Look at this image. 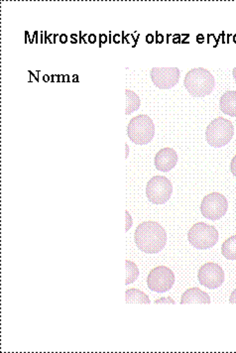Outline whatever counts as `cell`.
Returning <instances> with one entry per match:
<instances>
[{
	"instance_id": "cell-6",
	"label": "cell",
	"mask_w": 236,
	"mask_h": 353,
	"mask_svg": "<svg viewBox=\"0 0 236 353\" xmlns=\"http://www.w3.org/2000/svg\"><path fill=\"white\" fill-rule=\"evenodd\" d=\"M173 194V185L163 176H153L147 183L146 196L154 205H164Z\"/></svg>"
},
{
	"instance_id": "cell-20",
	"label": "cell",
	"mask_w": 236,
	"mask_h": 353,
	"mask_svg": "<svg viewBox=\"0 0 236 353\" xmlns=\"http://www.w3.org/2000/svg\"><path fill=\"white\" fill-rule=\"evenodd\" d=\"M160 303H170V304H175V302L173 300H172L171 298L168 299H160V300H156L155 304H160Z\"/></svg>"
},
{
	"instance_id": "cell-4",
	"label": "cell",
	"mask_w": 236,
	"mask_h": 353,
	"mask_svg": "<svg viewBox=\"0 0 236 353\" xmlns=\"http://www.w3.org/2000/svg\"><path fill=\"white\" fill-rule=\"evenodd\" d=\"M127 135L134 144H148L155 135L154 122L148 115H137L129 122L127 126Z\"/></svg>"
},
{
	"instance_id": "cell-2",
	"label": "cell",
	"mask_w": 236,
	"mask_h": 353,
	"mask_svg": "<svg viewBox=\"0 0 236 353\" xmlns=\"http://www.w3.org/2000/svg\"><path fill=\"white\" fill-rule=\"evenodd\" d=\"M215 85L212 72L204 68L190 70L184 81L186 90L195 97H204L212 94Z\"/></svg>"
},
{
	"instance_id": "cell-22",
	"label": "cell",
	"mask_w": 236,
	"mask_h": 353,
	"mask_svg": "<svg viewBox=\"0 0 236 353\" xmlns=\"http://www.w3.org/2000/svg\"><path fill=\"white\" fill-rule=\"evenodd\" d=\"M233 78H235V81L236 83V68H235V69H233Z\"/></svg>"
},
{
	"instance_id": "cell-18",
	"label": "cell",
	"mask_w": 236,
	"mask_h": 353,
	"mask_svg": "<svg viewBox=\"0 0 236 353\" xmlns=\"http://www.w3.org/2000/svg\"><path fill=\"white\" fill-rule=\"evenodd\" d=\"M230 171L231 173H233V175L236 176V155L233 157V159L231 160Z\"/></svg>"
},
{
	"instance_id": "cell-13",
	"label": "cell",
	"mask_w": 236,
	"mask_h": 353,
	"mask_svg": "<svg viewBox=\"0 0 236 353\" xmlns=\"http://www.w3.org/2000/svg\"><path fill=\"white\" fill-rule=\"evenodd\" d=\"M219 108L222 113L231 117H236V92L228 90L224 92L219 101Z\"/></svg>"
},
{
	"instance_id": "cell-9",
	"label": "cell",
	"mask_w": 236,
	"mask_h": 353,
	"mask_svg": "<svg viewBox=\"0 0 236 353\" xmlns=\"http://www.w3.org/2000/svg\"><path fill=\"white\" fill-rule=\"evenodd\" d=\"M197 279L206 288L217 289L224 284V272L219 265L208 262L199 268Z\"/></svg>"
},
{
	"instance_id": "cell-16",
	"label": "cell",
	"mask_w": 236,
	"mask_h": 353,
	"mask_svg": "<svg viewBox=\"0 0 236 353\" xmlns=\"http://www.w3.org/2000/svg\"><path fill=\"white\" fill-rule=\"evenodd\" d=\"M126 114L129 115L131 113L136 112L139 110L140 105H141V101L140 97L130 90H126Z\"/></svg>"
},
{
	"instance_id": "cell-8",
	"label": "cell",
	"mask_w": 236,
	"mask_h": 353,
	"mask_svg": "<svg viewBox=\"0 0 236 353\" xmlns=\"http://www.w3.org/2000/svg\"><path fill=\"white\" fill-rule=\"evenodd\" d=\"M175 275L171 269L166 266H159L149 273L147 286L156 293H165L173 288Z\"/></svg>"
},
{
	"instance_id": "cell-10",
	"label": "cell",
	"mask_w": 236,
	"mask_h": 353,
	"mask_svg": "<svg viewBox=\"0 0 236 353\" xmlns=\"http://www.w3.org/2000/svg\"><path fill=\"white\" fill-rule=\"evenodd\" d=\"M151 79L154 85L160 90H169L180 80V70L178 68H153Z\"/></svg>"
},
{
	"instance_id": "cell-1",
	"label": "cell",
	"mask_w": 236,
	"mask_h": 353,
	"mask_svg": "<svg viewBox=\"0 0 236 353\" xmlns=\"http://www.w3.org/2000/svg\"><path fill=\"white\" fill-rule=\"evenodd\" d=\"M134 241L142 252L156 254L165 248L167 233L156 221H144L136 228Z\"/></svg>"
},
{
	"instance_id": "cell-17",
	"label": "cell",
	"mask_w": 236,
	"mask_h": 353,
	"mask_svg": "<svg viewBox=\"0 0 236 353\" xmlns=\"http://www.w3.org/2000/svg\"><path fill=\"white\" fill-rule=\"evenodd\" d=\"M126 285H130L137 280L138 276H139V270H138L137 265L130 260H126Z\"/></svg>"
},
{
	"instance_id": "cell-15",
	"label": "cell",
	"mask_w": 236,
	"mask_h": 353,
	"mask_svg": "<svg viewBox=\"0 0 236 353\" xmlns=\"http://www.w3.org/2000/svg\"><path fill=\"white\" fill-rule=\"evenodd\" d=\"M222 256L228 260H236V235L229 237L222 246Z\"/></svg>"
},
{
	"instance_id": "cell-19",
	"label": "cell",
	"mask_w": 236,
	"mask_h": 353,
	"mask_svg": "<svg viewBox=\"0 0 236 353\" xmlns=\"http://www.w3.org/2000/svg\"><path fill=\"white\" fill-rule=\"evenodd\" d=\"M126 221H127V225H126V232H128L129 228H131V225H132V219H131L130 214H129V212H126Z\"/></svg>"
},
{
	"instance_id": "cell-5",
	"label": "cell",
	"mask_w": 236,
	"mask_h": 353,
	"mask_svg": "<svg viewBox=\"0 0 236 353\" xmlns=\"http://www.w3.org/2000/svg\"><path fill=\"white\" fill-rule=\"evenodd\" d=\"M219 237L217 228L205 223H196L188 232V241L190 245L201 250L213 248L219 241Z\"/></svg>"
},
{
	"instance_id": "cell-7",
	"label": "cell",
	"mask_w": 236,
	"mask_h": 353,
	"mask_svg": "<svg viewBox=\"0 0 236 353\" xmlns=\"http://www.w3.org/2000/svg\"><path fill=\"white\" fill-rule=\"evenodd\" d=\"M228 210V201L221 193H210L203 199L201 212L210 221H219L226 216Z\"/></svg>"
},
{
	"instance_id": "cell-3",
	"label": "cell",
	"mask_w": 236,
	"mask_h": 353,
	"mask_svg": "<svg viewBox=\"0 0 236 353\" xmlns=\"http://www.w3.org/2000/svg\"><path fill=\"white\" fill-rule=\"evenodd\" d=\"M235 135L233 122L224 117L213 119L206 130V139L208 145L215 148L226 146Z\"/></svg>"
},
{
	"instance_id": "cell-11",
	"label": "cell",
	"mask_w": 236,
	"mask_h": 353,
	"mask_svg": "<svg viewBox=\"0 0 236 353\" xmlns=\"http://www.w3.org/2000/svg\"><path fill=\"white\" fill-rule=\"evenodd\" d=\"M178 162V155L174 149L163 148L156 154L154 164L156 169L161 172H169L176 167Z\"/></svg>"
},
{
	"instance_id": "cell-21",
	"label": "cell",
	"mask_w": 236,
	"mask_h": 353,
	"mask_svg": "<svg viewBox=\"0 0 236 353\" xmlns=\"http://www.w3.org/2000/svg\"><path fill=\"white\" fill-rule=\"evenodd\" d=\"M229 303H230V304H236V289L231 293L230 298H229Z\"/></svg>"
},
{
	"instance_id": "cell-12",
	"label": "cell",
	"mask_w": 236,
	"mask_h": 353,
	"mask_svg": "<svg viewBox=\"0 0 236 353\" xmlns=\"http://www.w3.org/2000/svg\"><path fill=\"white\" fill-rule=\"evenodd\" d=\"M181 304H210V298L199 288H190L181 296Z\"/></svg>"
},
{
	"instance_id": "cell-14",
	"label": "cell",
	"mask_w": 236,
	"mask_h": 353,
	"mask_svg": "<svg viewBox=\"0 0 236 353\" xmlns=\"http://www.w3.org/2000/svg\"><path fill=\"white\" fill-rule=\"evenodd\" d=\"M126 302L127 304H150V299L144 292L138 289H128L126 292Z\"/></svg>"
}]
</instances>
